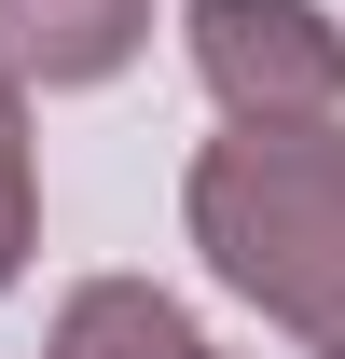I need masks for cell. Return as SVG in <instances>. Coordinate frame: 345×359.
Listing matches in <instances>:
<instances>
[{
  "mask_svg": "<svg viewBox=\"0 0 345 359\" xmlns=\"http://www.w3.org/2000/svg\"><path fill=\"white\" fill-rule=\"evenodd\" d=\"M318 359H345V346H318Z\"/></svg>",
  "mask_w": 345,
  "mask_h": 359,
  "instance_id": "6",
  "label": "cell"
},
{
  "mask_svg": "<svg viewBox=\"0 0 345 359\" xmlns=\"http://www.w3.org/2000/svg\"><path fill=\"white\" fill-rule=\"evenodd\" d=\"M42 249V166H28V83H0V290Z\"/></svg>",
  "mask_w": 345,
  "mask_h": 359,
  "instance_id": "5",
  "label": "cell"
},
{
  "mask_svg": "<svg viewBox=\"0 0 345 359\" xmlns=\"http://www.w3.org/2000/svg\"><path fill=\"white\" fill-rule=\"evenodd\" d=\"M42 359H208V332L152 290V276H83L55 304V346Z\"/></svg>",
  "mask_w": 345,
  "mask_h": 359,
  "instance_id": "4",
  "label": "cell"
},
{
  "mask_svg": "<svg viewBox=\"0 0 345 359\" xmlns=\"http://www.w3.org/2000/svg\"><path fill=\"white\" fill-rule=\"evenodd\" d=\"M180 42L235 125H332L345 111V28L318 0H194Z\"/></svg>",
  "mask_w": 345,
  "mask_h": 359,
  "instance_id": "2",
  "label": "cell"
},
{
  "mask_svg": "<svg viewBox=\"0 0 345 359\" xmlns=\"http://www.w3.org/2000/svg\"><path fill=\"white\" fill-rule=\"evenodd\" d=\"M152 42V0H0V83H111Z\"/></svg>",
  "mask_w": 345,
  "mask_h": 359,
  "instance_id": "3",
  "label": "cell"
},
{
  "mask_svg": "<svg viewBox=\"0 0 345 359\" xmlns=\"http://www.w3.org/2000/svg\"><path fill=\"white\" fill-rule=\"evenodd\" d=\"M180 222L235 304L304 346H345V125H235L194 152Z\"/></svg>",
  "mask_w": 345,
  "mask_h": 359,
  "instance_id": "1",
  "label": "cell"
}]
</instances>
